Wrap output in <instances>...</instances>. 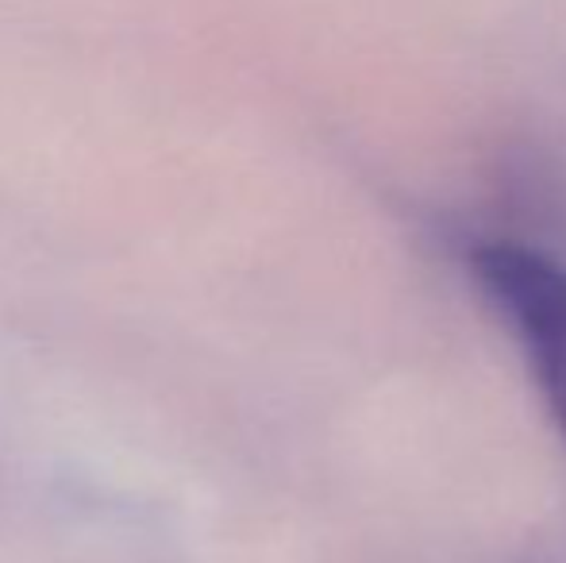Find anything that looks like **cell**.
Listing matches in <instances>:
<instances>
[{"label": "cell", "instance_id": "obj_1", "mask_svg": "<svg viewBox=\"0 0 566 563\" xmlns=\"http://www.w3.org/2000/svg\"><path fill=\"white\" fill-rule=\"evenodd\" d=\"M482 293L509 316L547 409L566 440V267L524 243L485 240L467 251Z\"/></svg>", "mask_w": 566, "mask_h": 563}]
</instances>
